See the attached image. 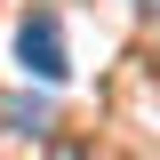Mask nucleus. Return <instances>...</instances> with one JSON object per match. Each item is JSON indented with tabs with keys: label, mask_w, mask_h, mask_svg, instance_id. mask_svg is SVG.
Wrapping results in <instances>:
<instances>
[{
	"label": "nucleus",
	"mask_w": 160,
	"mask_h": 160,
	"mask_svg": "<svg viewBox=\"0 0 160 160\" xmlns=\"http://www.w3.org/2000/svg\"><path fill=\"white\" fill-rule=\"evenodd\" d=\"M16 56H24V72H32V80H64V72H72V56H64V24L48 16V8H40V16H24Z\"/></svg>",
	"instance_id": "nucleus-1"
}]
</instances>
